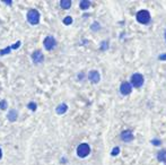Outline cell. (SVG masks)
I'll use <instances>...</instances> for the list:
<instances>
[{"label":"cell","instance_id":"24","mask_svg":"<svg viewBox=\"0 0 166 165\" xmlns=\"http://www.w3.org/2000/svg\"><path fill=\"white\" fill-rule=\"evenodd\" d=\"M3 3H6V5H9V6H11V5H13V2H11V1H3Z\"/></svg>","mask_w":166,"mask_h":165},{"label":"cell","instance_id":"4","mask_svg":"<svg viewBox=\"0 0 166 165\" xmlns=\"http://www.w3.org/2000/svg\"><path fill=\"white\" fill-rule=\"evenodd\" d=\"M43 44H44V48H45L48 51H51V50H53L55 46H57V41H55V39L52 35H48V36L44 39Z\"/></svg>","mask_w":166,"mask_h":165},{"label":"cell","instance_id":"16","mask_svg":"<svg viewBox=\"0 0 166 165\" xmlns=\"http://www.w3.org/2000/svg\"><path fill=\"white\" fill-rule=\"evenodd\" d=\"M27 108H28L31 111H35L36 108H37V105H36V103H34V102H29L28 105H27Z\"/></svg>","mask_w":166,"mask_h":165},{"label":"cell","instance_id":"11","mask_svg":"<svg viewBox=\"0 0 166 165\" xmlns=\"http://www.w3.org/2000/svg\"><path fill=\"white\" fill-rule=\"evenodd\" d=\"M17 116H18V113H17L16 110H10L9 112H8L7 118H8V120H9L10 122H15L17 120Z\"/></svg>","mask_w":166,"mask_h":165},{"label":"cell","instance_id":"12","mask_svg":"<svg viewBox=\"0 0 166 165\" xmlns=\"http://www.w3.org/2000/svg\"><path fill=\"white\" fill-rule=\"evenodd\" d=\"M79 6H80V9L83 10H87L89 7H91V2L88 1V0H83V1H80V3H79Z\"/></svg>","mask_w":166,"mask_h":165},{"label":"cell","instance_id":"2","mask_svg":"<svg viewBox=\"0 0 166 165\" xmlns=\"http://www.w3.org/2000/svg\"><path fill=\"white\" fill-rule=\"evenodd\" d=\"M136 18L139 23L141 24H148L150 22V14L147 10H140L136 15Z\"/></svg>","mask_w":166,"mask_h":165},{"label":"cell","instance_id":"8","mask_svg":"<svg viewBox=\"0 0 166 165\" xmlns=\"http://www.w3.org/2000/svg\"><path fill=\"white\" fill-rule=\"evenodd\" d=\"M121 139L126 142H132V140H134V133H132L130 130H124V131H122V133H121Z\"/></svg>","mask_w":166,"mask_h":165},{"label":"cell","instance_id":"9","mask_svg":"<svg viewBox=\"0 0 166 165\" xmlns=\"http://www.w3.org/2000/svg\"><path fill=\"white\" fill-rule=\"evenodd\" d=\"M120 92H121V94H123V95H129L131 93V85L128 82H123L121 84Z\"/></svg>","mask_w":166,"mask_h":165},{"label":"cell","instance_id":"1","mask_svg":"<svg viewBox=\"0 0 166 165\" xmlns=\"http://www.w3.org/2000/svg\"><path fill=\"white\" fill-rule=\"evenodd\" d=\"M27 20L31 25H37L40 23V13L36 9H31L27 13Z\"/></svg>","mask_w":166,"mask_h":165},{"label":"cell","instance_id":"25","mask_svg":"<svg viewBox=\"0 0 166 165\" xmlns=\"http://www.w3.org/2000/svg\"><path fill=\"white\" fill-rule=\"evenodd\" d=\"M2 159V150H1V147H0V159Z\"/></svg>","mask_w":166,"mask_h":165},{"label":"cell","instance_id":"6","mask_svg":"<svg viewBox=\"0 0 166 165\" xmlns=\"http://www.w3.org/2000/svg\"><path fill=\"white\" fill-rule=\"evenodd\" d=\"M32 60L33 62L36 63V65H40V63L43 62V60H44V56H43V53L40 51V50H36L34 52L32 53Z\"/></svg>","mask_w":166,"mask_h":165},{"label":"cell","instance_id":"21","mask_svg":"<svg viewBox=\"0 0 166 165\" xmlns=\"http://www.w3.org/2000/svg\"><path fill=\"white\" fill-rule=\"evenodd\" d=\"M98 26H100V25H98L97 23H95L94 25H92V30H94V31L98 30Z\"/></svg>","mask_w":166,"mask_h":165},{"label":"cell","instance_id":"10","mask_svg":"<svg viewBox=\"0 0 166 165\" xmlns=\"http://www.w3.org/2000/svg\"><path fill=\"white\" fill-rule=\"evenodd\" d=\"M67 110H68V105H67L66 103H61V104H59V105L57 106L55 111H57L58 114H65V113L67 112Z\"/></svg>","mask_w":166,"mask_h":165},{"label":"cell","instance_id":"22","mask_svg":"<svg viewBox=\"0 0 166 165\" xmlns=\"http://www.w3.org/2000/svg\"><path fill=\"white\" fill-rule=\"evenodd\" d=\"M160 60H166V53H163L162 56H160Z\"/></svg>","mask_w":166,"mask_h":165},{"label":"cell","instance_id":"20","mask_svg":"<svg viewBox=\"0 0 166 165\" xmlns=\"http://www.w3.org/2000/svg\"><path fill=\"white\" fill-rule=\"evenodd\" d=\"M19 46H20V41H18L17 43H15V44H13V45H11V49L16 50V49H18Z\"/></svg>","mask_w":166,"mask_h":165},{"label":"cell","instance_id":"23","mask_svg":"<svg viewBox=\"0 0 166 165\" xmlns=\"http://www.w3.org/2000/svg\"><path fill=\"white\" fill-rule=\"evenodd\" d=\"M102 49H103V50L108 49V42H104V43H103V46H102Z\"/></svg>","mask_w":166,"mask_h":165},{"label":"cell","instance_id":"18","mask_svg":"<svg viewBox=\"0 0 166 165\" xmlns=\"http://www.w3.org/2000/svg\"><path fill=\"white\" fill-rule=\"evenodd\" d=\"M63 24H65V25H70V24H72V18L70 16H67L65 19H63Z\"/></svg>","mask_w":166,"mask_h":165},{"label":"cell","instance_id":"14","mask_svg":"<svg viewBox=\"0 0 166 165\" xmlns=\"http://www.w3.org/2000/svg\"><path fill=\"white\" fill-rule=\"evenodd\" d=\"M157 159L162 161V162H166V150H160L158 154H157Z\"/></svg>","mask_w":166,"mask_h":165},{"label":"cell","instance_id":"5","mask_svg":"<svg viewBox=\"0 0 166 165\" xmlns=\"http://www.w3.org/2000/svg\"><path fill=\"white\" fill-rule=\"evenodd\" d=\"M143 76L141 75V74H134V75H132V77H131V84H132V86L134 87H136V88H139V87H141V86L143 85Z\"/></svg>","mask_w":166,"mask_h":165},{"label":"cell","instance_id":"17","mask_svg":"<svg viewBox=\"0 0 166 165\" xmlns=\"http://www.w3.org/2000/svg\"><path fill=\"white\" fill-rule=\"evenodd\" d=\"M7 106H8V104H7L6 99L0 101V109H1V110H7Z\"/></svg>","mask_w":166,"mask_h":165},{"label":"cell","instance_id":"26","mask_svg":"<svg viewBox=\"0 0 166 165\" xmlns=\"http://www.w3.org/2000/svg\"><path fill=\"white\" fill-rule=\"evenodd\" d=\"M165 39H166V31H165Z\"/></svg>","mask_w":166,"mask_h":165},{"label":"cell","instance_id":"7","mask_svg":"<svg viewBox=\"0 0 166 165\" xmlns=\"http://www.w3.org/2000/svg\"><path fill=\"white\" fill-rule=\"evenodd\" d=\"M88 79L91 80L93 84H97L100 82V79H101V75H100L97 70H92L88 74Z\"/></svg>","mask_w":166,"mask_h":165},{"label":"cell","instance_id":"13","mask_svg":"<svg viewBox=\"0 0 166 165\" xmlns=\"http://www.w3.org/2000/svg\"><path fill=\"white\" fill-rule=\"evenodd\" d=\"M60 6L63 9H69L71 7V1L70 0H62L61 2H60Z\"/></svg>","mask_w":166,"mask_h":165},{"label":"cell","instance_id":"19","mask_svg":"<svg viewBox=\"0 0 166 165\" xmlns=\"http://www.w3.org/2000/svg\"><path fill=\"white\" fill-rule=\"evenodd\" d=\"M119 153H120V148H119V147H115V148H114L113 150H112L111 155H112V156H117V154H119Z\"/></svg>","mask_w":166,"mask_h":165},{"label":"cell","instance_id":"15","mask_svg":"<svg viewBox=\"0 0 166 165\" xmlns=\"http://www.w3.org/2000/svg\"><path fill=\"white\" fill-rule=\"evenodd\" d=\"M11 46H7L5 49H1L0 50V56H6V54H9L10 51H11Z\"/></svg>","mask_w":166,"mask_h":165},{"label":"cell","instance_id":"3","mask_svg":"<svg viewBox=\"0 0 166 165\" xmlns=\"http://www.w3.org/2000/svg\"><path fill=\"white\" fill-rule=\"evenodd\" d=\"M89 153H91V147H89V145L88 144H80V145L77 147V155L79 156V157H82V159H84V157H86V156L89 155Z\"/></svg>","mask_w":166,"mask_h":165}]
</instances>
